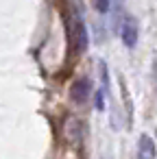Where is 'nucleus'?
Masks as SVG:
<instances>
[{"label": "nucleus", "mask_w": 157, "mask_h": 159, "mask_svg": "<svg viewBox=\"0 0 157 159\" xmlns=\"http://www.w3.org/2000/svg\"><path fill=\"white\" fill-rule=\"evenodd\" d=\"M72 42H74V50L76 52H85L87 50V44H90V37H87V29H85V22L79 13L72 16Z\"/></svg>", "instance_id": "f257e3e1"}, {"label": "nucleus", "mask_w": 157, "mask_h": 159, "mask_svg": "<svg viewBox=\"0 0 157 159\" xmlns=\"http://www.w3.org/2000/svg\"><path fill=\"white\" fill-rule=\"evenodd\" d=\"M120 37H122V44H124L127 48H135L137 37H140V29H137L135 18L127 16V18L122 20V24H120Z\"/></svg>", "instance_id": "f03ea898"}, {"label": "nucleus", "mask_w": 157, "mask_h": 159, "mask_svg": "<svg viewBox=\"0 0 157 159\" xmlns=\"http://www.w3.org/2000/svg\"><path fill=\"white\" fill-rule=\"evenodd\" d=\"M90 92H92L90 79L81 76V79H76V81L72 83V87H70V98H72L74 105L81 107V105H85V102L90 100Z\"/></svg>", "instance_id": "7ed1b4c3"}, {"label": "nucleus", "mask_w": 157, "mask_h": 159, "mask_svg": "<svg viewBox=\"0 0 157 159\" xmlns=\"http://www.w3.org/2000/svg\"><path fill=\"white\" fill-rule=\"evenodd\" d=\"M157 157V146L150 135H140L137 139V159H155Z\"/></svg>", "instance_id": "20e7f679"}, {"label": "nucleus", "mask_w": 157, "mask_h": 159, "mask_svg": "<svg viewBox=\"0 0 157 159\" xmlns=\"http://www.w3.org/2000/svg\"><path fill=\"white\" fill-rule=\"evenodd\" d=\"M107 94H109V92H105L103 87L96 92V96H94V107H96L98 111H103V109H105V96H107Z\"/></svg>", "instance_id": "39448f33"}, {"label": "nucleus", "mask_w": 157, "mask_h": 159, "mask_svg": "<svg viewBox=\"0 0 157 159\" xmlns=\"http://www.w3.org/2000/svg\"><path fill=\"white\" fill-rule=\"evenodd\" d=\"M94 7H96V11L98 13H107L109 9H111V0H94Z\"/></svg>", "instance_id": "423d86ee"}, {"label": "nucleus", "mask_w": 157, "mask_h": 159, "mask_svg": "<svg viewBox=\"0 0 157 159\" xmlns=\"http://www.w3.org/2000/svg\"><path fill=\"white\" fill-rule=\"evenodd\" d=\"M155 135H157V129H155Z\"/></svg>", "instance_id": "0eeeda50"}]
</instances>
